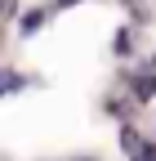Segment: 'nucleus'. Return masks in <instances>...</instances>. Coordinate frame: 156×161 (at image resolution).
Segmentation results:
<instances>
[{"mask_svg":"<svg viewBox=\"0 0 156 161\" xmlns=\"http://www.w3.org/2000/svg\"><path fill=\"white\" fill-rule=\"evenodd\" d=\"M63 5H71V0H63Z\"/></svg>","mask_w":156,"mask_h":161,"instance_id":"1","label":"nucleus"}]
</instances>
